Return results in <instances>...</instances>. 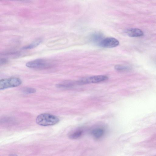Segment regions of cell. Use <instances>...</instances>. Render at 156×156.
Wrapping results in <instances>:
<instances>
[{"instance_id":"cell-3","label":"cell","mask_w":156,"mask_h":156,"mask_svg":"<svg viewBox=\"0 0 156 156\" xmlns=\"http://www.w3.org/2000/svg\"><path fill=\"white\" fill-rule=\"evenodd\" d=\"M52 65L47 61L41 59L34 60L27 62L26 66L29 68L44 69L50 67Z\"/></svg>"},{"instance_id":"cell-4","label":"cell","mask_w":156,"mask_h":156,"mask_svg":"<svg viewBox=\"0 0 156 156\" xmlns=\"http://www.w3.org/2000/svg\"><path fill=\"white\" fill-rule=\"evenodd\" d=\"M108 77L105 75H98L82 79L76 82L78 84H86L96 83L107 80Z\"/></svg>"},{"instance_id":"cell-10","label":"cell","mask_w":156,"mask_h":156,"mask_svg":"<svg viewBox=\"0 0 156 156\" xmlns=\"http://www.w3.org/2000/svg\"><path fill=\"white\" fill-rule=\"evenodd\" d=\"M115 69L119 71H127L129 70V68L128 67L120 65L115 66Z\"/></svg>"},{"instance_id":"cell-5","label":"cell","mask_w":156,"mask_h":156,"mask_svg":"<svg viewBox=\"0 0 156 156\" xmlns=\"http://www.w3.org/2000/svg\"><path fill=\"white\" fill-rule=\"evenodd\" d=\"M119 44V42L113 37H107L103 39L98 44L100 46L105 48H112L116 47Z\"/></svg>"},{"instance_id":"cell-7","label":"cell","mask_w":156,"mask_h":156,"mask_svg":"<svg viewBox=\"0 0 156 156\" xmlns=\"http://www.w3.org/2000/svg\"><path fill=\"white\" fill-rule=\"evenodd\" d=\"M104 130L101 128H97L94 129L91 132L93 136L96 138L101 137L104 133Z\"/></svg>"},{"instance_id":"cell-6","label":"cell","mask_w":156,"mask_h":156,"mask_svg":"<svg viewBox=\"0 0 156 156\" xmlns=\"http://www.w3.org/2000/svg\"><path fill=\"white\" fill-rule=\"evenodd\" d=\"M127 35L132 37H140L144 35L143 31L138 28H131L126 31Z\"/></svg>"},{"instance_id":"cell-12","label":"cell","mask_w":156,"mask_h":156,"mask_svg":"<svg viewBox=\"0 0 156 156\" xmlns=\"http://www.w3.org/2000/svg\"><path fill=\"white\" fill-rule=\"evenodd\" d=\"M23 92L26 94H30L34 93L36 92V90L33 88L26 87L23 89Z\"/></svg>"},{"instance_id":"cell-1","label":"cell","mask_w":156,"mask_h":156,"mask_svg":"<svg viewBox=\"0 0 156 156\" xmlns=\"http://www.w3.org/2000/svg\"><path fill=\"white\" fill-rule=\"evenodd\" d=\"M59 121L56 116L48 113H42L38 115L36 122L38 125L42 126H48L54 125Z\"/></svg>"},{"instance_id":"cell-9","label":"cell","mask_w":156,"mask_h":156,"mask_svg":"<svg viewBox=\"0 0 156 156\" xmlns=\"http://www.w3.org/2000/svg\"><path fill=\"white\" fill-rule=\"evenodd\" d=\"M83 131L81 130L75 131L69 135V137L71 139H76L80 137L82 135Z\"/></svg>"},{"instance_id":"cell-14","label":"cell","mask_w":156,"mask_h":156,"mask_svg":"<svg viewBox=\"0 0 156 156\" xmlns=\"http://www.w3.org/2000/svg\"><path fill=\"white\" fill-rule=\"evenodd\" d=\"M9 0L23 1V0Z\"/></svg>"},{"instance_id":"cell-8","label":"cell","mask_w":156,"mask_h":156,"mask_svg":"<svg viewBox=\"0 0 156 156\" xmlns=\"http://www.w3.org/2000/svg\"><path fill=\"white\" fill-rule=\"evenodd\" d=\"M41 41V39H37L30 44L23 47L22 49L23 50H26L34 48L39 45Z\"/></svg>"},{"instance_id":"cell-13","label":"cell","mask_w":156,"mask_h":156,"mask_svg":"<svg viewBox=\"0 0 156 156\" xmlns=\"http://www.w3.org/2000/svg\"><path fill=\"white\" fill-rule=\"evenodd\" d=\"M7 60L5 58H1L0 59V65H3L6 63L7 62Z\"/></svg>"},{"instance_id":"cell-2","label":"cell","mask_w":156,"mask_h":156,"mask_svg":"<svg viewBox=\"0 0 156 156\" xmlns=\"http://www.w3.org/2000/svg\"><path fill=\"white\" fill-rule=\"evenodd\" d=\"M22 83L20 79L18 78L12 77L3 79L0 80V89L2 90L7 88L18 87Z\"/></svg>"},{"instance_id":"cell-11","label":"cell","mask_w":156,"mask_h":156,"mask_svg":"<svg viewBox=\"0 0 156 156\" xmlns=\"http://www.w3.org/2000/svg\"><path fill=\"white\" fill-rule=\"evenodd\" d=\"M93 40L95 42H98V44L103 39L102 36L101 34H96L92 36Z\"/></svg>"}]
</instances>
